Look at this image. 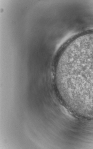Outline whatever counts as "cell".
I'll return each instance as SVG.
<instances>
[{"mask_svg":"<svg viewBox=\"0 0 93 149\" xmlns=\"http://www.w3.org/2000/svg\"><path fill=\"white\" fill-rule=\"evenodd\" d=\"M59 76L72 98L93 105V45L66 58Z\"/></svg>","mask_w":93,"mask_h":149,"instance_id":"6da1fadb","label":"cell"}]
</instances>
